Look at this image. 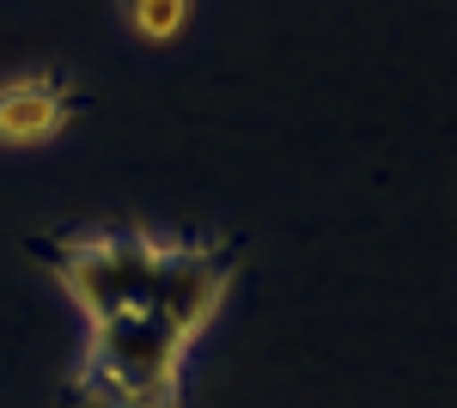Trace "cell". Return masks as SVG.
<instances>
[{"instance_id": "cell-2", "label": "cell", "mask_w": 457, "mask_h": 408, "mask_svg": "<svg viewBox=\"0 0 457 408\" xmlns=\"http://www.w3.org/2000/svg\"><path fill=\"white\" fill-rule=\"evenodd\" d=\"M86 92L62 68H31L0 79V146H43L73 122Z\"/></svg>"}, {"instance_id": "cell-3", "label": "cell", "mask_w": 457, "mask_h": 408, "mask_svg": "<svg viewBox=\"0 0 457 408\" xmlns=\"http://www.w3.org/2000/svg\"><path fill=\"white\" fill-rule=\"evenodd\" d=\"M116 12H122L129 37H141V43H177V37L189 31V19H195V0H116Z\"/></svg>"}, {"instance_id": "cell-1", "label": "cell", "mask_w": 457, "mask_h": 408, "mask_svg": "<svg viewBox=\"0 0 457 408\" xmlns=\"http://www.w3.org/2000/svg\"><path fill=\"white\" fill-rule=\"evenodd\" d=\"M31 256L86 317L68 408H183V360L220 317L245 250L232 238L92 226L31 238Z\"/></svg>"}]
</instances>
